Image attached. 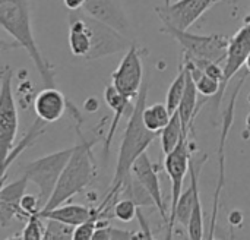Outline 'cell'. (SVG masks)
<instances>
[{
    "label": "cell",
    "mask_w": 250,
    "mask_h": 240,
    "mask_svg": "<svg viewBox=\"0 0 250 240\" xmlns=\"http://www.w3.org/2000/svg\"><path fill=\"white\" fill-rule=\"evenodd\" d=\"M146 95H148V84H144L136 97L133 111H130V117L127 120V125H126L125 133H123L111 186H110L105 198L101 202V205L105 207L107 211H110L114 207V204L120 199L122 186L126 182V179L132 175L133 163L144 153H146V148L160 135V133L149 131L144 123L142 113H144V109L146 107Z\"/></svg>",
    "instance_id": "cell-1"
},
{
    "label": "cell",
    "mask_w": 250,
    "mask_h": 240,
    "mask_svg": "<svg viewBox=\"0 0 250 240\" xmlns=\"http://www.w3.org/2000/svg\"><path fill=\"white\" fill-rule=\"evenodd\" d=\"M0 25L28 53L44 87H57L53 67L40 51L32 34L28 0H0Z\"/></svg>",
    "instance_id": "cell-2"
},
{
    "label": "cell",
    "mask_w": 250,
    "mask_h": 240,
    "mask_svg": "<svg viewBox=\"0 0 250 240\" xmlns=\"http://www.w3.org/2000/svg\"><path fill=\"white\" fill-rule=\"evenodd\" d=\"M76 122L78 142L73 145L72 157L69 158L66 167L63 169V173L57 182V186L50 201L42 210H51L59 205H63L66 201L82 192L97 176V164L92 153V142L86 141L79 129L82 120Z\"/></svg>",
    "instance_id": "cell-3"
},
{
    "label": "cell",
    "mask_w": 250,
    "mask_h": 240,
    "mask_svg": "<svg viewBox=\"0 0 250 240\" xmlns=\"http://www.w3.org/2000/svg\"><path fill=\"white\" fill-rule=\"evenodd\" d=\"M72 153H73V147L40 157L34 161L26 163L22 167L21 173L25 175L28 180L38 188V198H40L41 210L50 201L57 186V182L63 173V169L66 167L69 158L72 157Z\"/></svg>",
    "instance_id": "cell-4"
},
{
    "label": "cell",
    "mask_w": 250,
    "mask_h": 240,
    "mask_svg": "<svg viewBox=\"0 0 250 240\" xmlns=\"http://www.w3.org/2000/svg\"><path fill=\"white\" fill-rule=\"evenodd\" d=\"M163 32L173 37L185 50V56L192 59H205L214 62H226L230 38L220 34L198 35L188 29H179L171 25H163Z\"/></svg>",
    "instance_id": "cell-5"
},
{
    "label": "cell",
    "mask_w": 250,
    "mask_h": 240,
    "mask_svg": "<svg viewBox=\"0 0 250 240\" xmlns=\"http://www.w3.org/2000/svg\"><path fill=\"white\" fill-rule=\"evenodd\" d=\"M12 79H13V70L6 66L1 72V87H0V145H1L3 160L13 148V142L16 139V133L19 128L18 107L12 91Z\"/></svg>",
    "instance_id": "cell-6"
},
{
    "label": "cell",
    "mask_w": 250,
    "mask_h": 240,
    "mask_svg": "<svg viewBox=\"0 0 250 240\" xmlns=\"http://www.w3.org/2000/svg\"><path fill=\"white\" fill-rule=\"evenodd\" d=\"M83 15L91 34V51L86 60H97L101 57L116 54L119 51H126L132 45L129 44L126 35L120 34L110 25L89 16L85 12Z\"/></svg>",
    "instance_id": "cell-7"
},
{
    "label": "cell",
    "mask_w": 250,
    "mask_h": 240,
    "mask_svg": "<svg viewBox=\"0 0 250 240\" xmlns=\"http://www.w3.org/2000/svg\"><path fill=\"white\" fill-rule=\"evenodd\" d=\"M207 161V155L199 158H192L190 157V164H189V186L186 191L182 192L177 207L174 210V214L170 217L168 221V232H167V239L173 238L174 233V226L182 224L186 230L193 213V208L196 204L201 202V194H199V175Z\"/></svg>",
    "instance_id": "cell-8"
},
{
    "label": "cell",
    "mask_w": 250,
    "mask_h": 240,
    "mask_svg": "<svg viewBox=\"0 0 250 240\" xmlns=\"http://www.w3.org/2000/svg\"><path fill=\"white\" fill-rule=\"evenodd\" d=\"M217 1L220 0H177L176 3L157 7L155 12L163 25H171L179 29H189Z\"/></svg>",
    "instance_id": "cell-9"
},
{
    "label": "cell",
    "mask_w": 250,
    "mask_h": 240,
    "mask_svg": "<svg viewBox=\"0 0 250 240\" xmlns=\"http://www.w3.org/2000/svg\"><path fill=\"white\" fill-rule=\"evenodd\" d=\"M142 78H144V66L139 50L136 45H130L126 50L119 67L111 73L113 85L127 98L133 100L138 97L142 88Z\"/></svg>",
    "instance_id": "cell-10"
},
{
    "label": "cell",
    "mask_w": 250,
    "mask_h": 240,
    "mask_svg": "<svg viewBox=\"0 0 250 240\" xmlns=\"http://www.w3.org/2000/svg\"><path fill=\"white\" fill-rule=\"evenodd\" d=\"M190 145L189 138L183 136L179 145L166 155L164 160V169L171 180V204H170V217L174 214V210L177 207L179 198L183 192V183L186 179V175L189 173V164H190Z\"/></svg>",
    "instance_id": "cell-11"
},
{
    "label": "cell",
    "mask_w": 250,
    "mask_h": 240,
    "mask_svg": "<svg viewBox=\"0 0 250 240\" xmlns=\"http://www.w3.org/2000/svg\"><path fill=\"white\" fill-rule=\"evenodd\" d=\"M28 177L22 175L19 179L10 182V183H1L0 189V226L1 229H6L13 218H19L22 221H26L29 218L28 214L23 213L21 207L22 196L26 194L28 188Z\"/></svg>",
    "instance_id": "cell-12"
},
{
    "label": "cell",
    "mask_w": 250,
    "mask_h": 240,
    "mask_svg": "<svg viewBox=\"0 0 250 240\" xmlns=\"http://www.w3.org/2000/svg\"><path fill=\"white\" fill-rule=\"evenodd\" d=\"M250 53V19L246 25H243L231 38L227 50V57L224 62V79L221 84L220 94L217 95V100L220 101L223 98V94L226 91V87L229 85L230 79L240 70V67L245 65L246 57Z\"/></svg>",
    "instance_id": "cell-13"
},
{
    "label": "cell",
    "mask_w": 250,
    "mask_h": 240,
    "mask_svg": "<svg viewBox=\"0 0 250 240\" xmlns=\"http://www.w3.org/2000/svg\"><path fill=\"white\" fill-rule=\"evenodd\" d=\"M132 175L144 185V188L149 192V195L154 199V204L157 207V210L160 211V216L163 217V220L168 224L170 221V216L167 214L166 210V204L163 199V191H161V183H160V177L157 173L155 166L152 164V161L149 160L148 154L144 153L135 163L132 167Z\"/></svg>",
    "instance_id": "cell-14"
},
{
    "label": "cell",
    "mask_w": 250,
    "mask_h": 240,
    "mask_svg": "<svg viewBox=\"0 0 250 240\" xmlns=\"http://www.w3.org/2000/svg\"><path fill=\"white\" fill-rule=\"evenodd\" d=\"M82 9L89 16L110 25L120 34L127 37L130 31V23L125 10L116 0H86Z\"/></svg>",
    "instance_id": "cell-15"
},
{
    "label": "cell",
    "mask_w": 250,
    "mask_h": 240,
    "mask_svg": "<svg viewBox=\"0 0 250 240\" xmlns=\"http://www.w3.org/2000/svg\"><path fill=\"white\" fill-rule=\"evenodd\" d=\"M69 107L70 103L57 87H44L34 100V111L37 117L47 125L60 120Z\"/></svg>",
    "instance_id": "cell-16"
},
{
    "label": "cell",
    "mask_w": 250,
    "mask_h": 240,
    "mask_svg": "<svg viewBox=\"0 0 250 240\" xmlns=\"http://www.w3.org/2000/svg\"><path fill=\"white\" fill-rule=\"evenodd\" d=\"M242 82L237 85L236 88V92L233 94V98L229 104V109L226 110L224 113V122H223V135H221V142H220V148H218V183H217V191H215V201H214V211H212V218H211V235L209 238H214V230H215V221H217V213H218V204H220V195H221V191H223V186H224V144H226V139H227V135H229V131H230V126H231V122L234 119V104H236V100H237V95H239V91H240V87H242Z\"/></svg>",
    "instance_id": "cell-17"
},
{
    "label": "cell",
    "mask_w": 250,
    "mask_h": 240,
    "mask_svg": "<svg viewBox=\"0 0 250 240\" xmlns=\"http://www.w3.org/2000/svg\"><path fill=\"white\" fill-rule=\"evenodd\" d=\"M104 101L107 103V106L114 113L113 120H111V125H110V129H108V132L105 135V142H104V155L107 158L108 157V153H110L111 141L114 138V133H116V129L119 126L120 119L127 111H132L135 106H130V98H127L126 95H123L113 84L105 88V91H104Z\"/></svg>",
    "instance_id": "cell-18"
},
{
    "label": "cell",
    "mask_w": 250,
    "mask_h": 240,
    "mask_svg": "<svg viewBox=\"0 0 250 240\" xmlns=\"http://www.w3.org/2000/svg\"><path fill=\"white\" fill-rule=\"evenodd\" d=\"M69 48L73 56L85 60L91 51V34L83 13L69 18Z\"/></svg>",
    "instance_id": "cell-19"
},
{
    "label": "cell",
    "mask_w": 250,
    "mask_h": 240,
    "mask_svg": "<svg viewBox=\"0 0 250 240\" xmlns=\"http://www.w3.org/2000/svg\"><path fill=\"white\" fill-rule=\"evenodd\" d=\"M95 213H97V208H88L85 205L69 204V205H59L51 210H42L38 214L42 218H53V220L66 223L69 226L78 227L79 224H82V223L88 221L91 217H94Z\"/></svg>",
    "instance_id": "cell-20"
},
{
    "label": "cell",
    "mask_w": 250,
    "mask_h": 240,
    "mask_svg": "<svg viewBox=\"0 0 250 240\" xmlns=\"http://www.w3.org/2000/svg\"><path fill=\"white\" fill-rule=\"evenodd\" d=\"M183 65L189 70V73H190L192 79L195 81V85H196L201 95H204V97H217L220 94L221 82L218 79H215V78L209 76L208 73H205L201 67H198L193 62H190L186 57L183 60Z\"/></svg>",
    "instance_id": "cell-21"
},
{
    "label": "cell",
    "mask_w": 250,
    "mask_h": 240,
    "mask_svg": "<svg viewBox=\"0 0 250 240\" xmlns=\"http://www.w3.org/2000/svg\"><path fill=\"white\" fill-rule=\"evenodd\" d=\"M45 126H47V123L37 117V122H35L34 126L31 128V131L25 135V138H23L18 145H13V148L10 150V153L7 154V157L3 160V166H1V167H3V169H1V180L6 179L7 169H9V167L12 166V163L19 157V154H21L22 151H25L26 148H29V147L37 141V138H40V136L44 133Z\"/></svg>",
    "instance_id": "cell-22"
},
{
    "label": "cell",
    "mask_w": 250,
    "mask_h": 240,
    "mask_svg": "<svg viewBox=\"0 0 250 240\" xmlns=\"http://www.w3.org/2000/svg\"><path fill=\"white\" fill-rule=\"evenodd\" d=\"M183 136H186V135L183 132V125H182V120H180V114H179V111H174L171 114L170 122L160 132L163 154L164 155L170 154L179 145V142L182 141Z\"/></svg>",
    "instance_id": "cell-23"
},
{
    "label": "cell",
    "mask_w": 250,
    "mask_h": 240,
    "mask_svg": "<svg viewBox=\"0 0 250 240\" xmlns=\"http://www.w3.org/2000/svg\"><path fill=\"white\" fill-rule=\"evenodd\" d=\"M142 119H144L145 126L149 131H152L155 133H160L166 128V125L170 122L171 113L168 111L167 104L157 103V104H152V106L144 109Z\"/></svg>",
    "instance_id": "cell-24"
},
{
    "label": "cell",
    "mask_w": 250,
    "mask_h": 240,
    "mask_svg": "<svg viewBox=\"0 0 250 240\" xmlns=\"http://www.w3.org/2000/svg\"><path fill=\"white\" fill-rule=\"evenodd\" d=\"M186 85H188V72H186V67L185 65L182 63L180 66V70L177 73V76L173 79L168 91H167V98H166V104H167V109L168 111L173 114L174 111H177L180 103H182V98L185 95V91H186Z\"/></svg>",
    "instance_id": "cell-25"
},
{
    "label": "cell",
    "mask_w": 250,
    "mask_h": 240,
    "mask_svg": "<svg viewBox=\"0 0 250 240\" xmlns=\"http://www.w3.org/2000/svg\"><path fill=\"white\" fill-rule=\"evenodd\" d=\"M45 220V232H44V239H72L73 240V233L75 227L69 226L66 223H62L59 220L53 218H44Z\"/></svg>",
    "instance_id": "cell-26"
},
{
    "label": "cell",
    "mask_w": 250,
    "mask_h": 240,
    "mask_svg": "<svg viewBox=\"0 0 250 240\" xmlns=\"http://www.w3.org/2000/svg\"><path fill=\"white\" fill-rule=\"evenodd\" d=\"M139 207L130 198H120L113 207V216L122 223H130L136 218Z\"/></svg>",
    "instance_id": "cell-27"
},
{
    "label": "cell",
    "mask_w": 250,
    "mask_h": 240,
    "mask_svg": "<svg viewBox=\"0 0 250 240\" xmlns=\"http://www.w3.org/2000/svg\"><path fill=\"white\" fill-rule=\"evenodd\" d=\"M42 221H44V218L40 214L29 216V218L25 221V227L21 233V238L28 240L44 239L45 224H42Z\"/></svg>",
    "instance_id": "cell-28"
},
{
    "label": "cell",
    "mask_w": 250,
    "mask_h": 240,
    "mask_svg": "<svg viewBox=\"0 0 250 240\" xmlns=\"http://www.w3.org/2000/svg\"><path fill=\"white\" fill-rule=\"evenodd\" d=\"M136 238V232H129V230H122L117 227H113L110 224L107 226H101L95 230L94 239H107V240H116V239H135Z\"/></svg>",
    "instance_id": "cell-29"
},
{
    "label": "cell",
    "mask_w": 250,
    "mask_h": 240,
    "mask_svg": "<svg viewBox=\"0 0 250 240\" xmlns=\"http://www.w3.org/2000/svg\"><path fill=\"white\" fill-rule=\"evenodd\" d=\"M21 207L23 210L25 214L28 216H32V214H38L41 211V205H40V198L38 195H32V194H25L22 196V201H21Z\"/></svg>",
    "instance_id": "cell-30"
},
{
    "label": "cell",
    "mask_w": 250,
    "mask_h": 240,
    "mask_svg": "<svg viewBox=\"0 0 250 240\" xmlns=\"http://www.w3.org/2000/svg\"><path fill=\"white\" fill-rule=\"evenodd\" d=\"M86 0H63L64 6L69 9V10H78L81 7H83Z\"/></svg>",
    "instance_id": "cell-31"
},
{
    "label": "cell",
    "mask_w": 250,
    "mask_h": 240,
    "mask_svg": "<svg viewBox=\"0 0 250 240\" xmlns=\"http://www.w3.org/2000/svg\"><path fill=\"white\" fill-rule=\"evenodd\" d=\"M83 109L86 110V111H95L97 109H98V101H97V98H92V97H89L86 101H85V104H83Z\"/></svg>",
    "instance_id": "cell-32"
},
{
    "label": "cell",
    "mask_w": 250,
    "mask_h": 240,
    "mask_svg": "<svg viewBox=\"0 0 250 240\" xmlns=\"http://www.w3.org/2000/svg\"><path fill=\"white\" fill-rule=\"evenodd\" d=\"M245 66H246V69H248V72L250 73V53L249 56L246 57V62H245Z\"/></svg>",
    "instance_id": "cell-33"
},
{
    "label": "cell",
    "mask_w": 250,
    "mask_h": 240,
    "mask_svg": "<svg viewBox=\"0 0 250 240\" xmlns=\"http://www.w3.org/2000/svg\"><path fill=\"white\" fill-rule=\"evenodd\" d=\"M171 3V0H164V4H170Z\"/></svg>",
    "instance_id": "cell-34"
}]
</instances>
